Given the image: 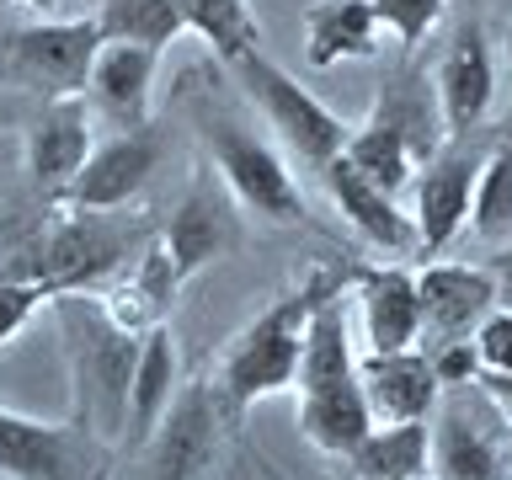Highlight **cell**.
<instances>
[{
  "label": "cell",
  "instance_id": "ffe728a7",
  "mask_svg": "<svg viewBox=\"0 0 512 480\" xmlns=\"http://www.w3.org/2000/svg\"><path fill=\"white\" fill-rule=\"evenodd\" d=\"M155 75H160V48L107 38L96 64H91L86 96H91V107L102 112V118H112L118 128H150Z\"/></svg>",
  "mask_w": 512,
  "mask_h": 480
},
{
  "label": "cell",
  "instance_id": "30bf717a",
  "mask_svg": "<svg viewBox=\"0 0 512 480\" xmlns=\"http://www.w3.org/2000/svg\"><path fill=\"white\" fill-rule=\"evenodd\" d=\"M224 406L214 395V384H182L171 400V411L160 416V427L144 438V464L150 480H208L219 459V438H224Z\"/></svg>",
  "mask_w": 512,
  "mask_h": 480
},
{
  "label": "cell",
  "instance_id": "ba28073f",
  "mask_svg": "<svg viewBox=\"0 0 512 480\" xmlns=\"http://www.w3.org/2000/svg\"><path fill=\"white\" fill-rule=\"evenodd\" d=\"M112 443L91 427L43 422V416L0 406V475L6 480H107Z\"/></svg>",
  "mask_w": 512,
  "mask_h": 480
},
{
  "label": "cell",
  "instance_id": "9c48e42d",
  "mask_svg": "<svg viewBox=\"0 0 512 480\" xmlns=\"http://www.w3.org/2000/svg\"><path fill=\"white\" fill-rule=\"evenodd\" d=\"M486 150L470 144V134H454L422 166V176H416V203H411L416 251L422 256H443L470 230V203H475V182H480V166H486Z\"/></svg>",
  "mask_w": 512,
  "mask_h": 480
},
{
  "label": "cell",
  "instance_id": "603a6c76",
  "mask_svg": "<svg viewBox=\"0 0 512 480\" xmlns=\"http://www.w3.org/2000/svg\"><path fill=\"white\" fill-rule=\"evenodd\" d=\"M358 480H406L432 475V422H374V432L347 454Z\"/></svg>",
  "mask_w": 512,
  "mask_h": 480
},
{
  "label": "cell",
  "instance_id": "44dd1931",
  "mask_svg": "<svg viewBox=\"0 0 512 480\" xmlns=\"http://www.w3.org/2000/svg\"><path fill=\"white\" fill-rule=\"evenodd\" d=\"M379 38L384 27L374 0H315L304 11V59L315 70H331L342 59H374Z\"/></svg>",
  "mask_w": 512,
  "mask_h": 480
},
{
  "label": "cell",
  "instance_id": "ac0fdd59",
  "mask_svg": "<svg viewBox=\"0 0 512 480\" xmlns=\"http://www.w3.org/2000/svg\"><path fill=\"white\" fill-rule=\"evenodd\" d=\"M358 379H363L374 422H432V411L443 400V379L432 368V352H422V347L363 352Z\"/></svg>",
  "mask_w": 512,
  "mask_h": 480
},
{
  "label": "cell",
  "instance_id": "8992f818",
  "mask_svg": "<svg viewBox=\"0 0 512 480\" xmlns=\"http://www.w3.org/2000/svg\"><path fill=\"white\" fill-rule=\"evenodd\" d=\"M432 475L438 480H512L507 406L480 384L443 390L432 411Z\"/></svg>",
  "mask_w": 512,
  "mask_h": 480
},
{
  "label": "cell",
  "instance_id": "d6986e66",
  "mask_svg": "<svg viewBox=\"0 0 512 480\" xmlns=\"http://www.w3.org/2000/svg\"><path fill=\"white\" fill-rule=\"evenodd\" d=\"M235 198H219L214 182L208 176H198V182L187 187V198L171 208L166 230H160V240H166L171 262L182 267V278H192V272H203L208 262H224L235 246H240V219H235Z\"/></svg>",
  "mask_w": 512,
  "mask_h": 480
},
{
  "label": "cell",
  "instance_id": "484cf974",
  "mask_svg": "<svg viewBox=\"0 0 512 480\" xmlns=\"http://www.w3.org/2000/svg\"><path fill=\"white\" fill-rule=\"evenodd\" d=\"M470 230L486 246H512V134H496L486 150L470 203Z\"/></svg>",
  "mask_w": 512,
  "mask_h": 480
},
{
  "label": "cell",
  "instance_id": "cb8c5ba5",
  "mask_svg": "<svg viewBox=\"0 0 512 480\" xmlns=\"http://www.w3.org/2000/svg\"><path fill=\"white\" fill-rule=\"evenodd\" d=\"M176 374H182V363H176V336L171 326H155L144 336L139 347V368H134V400H128V443H144L150 432L160 427V416L171 411L176 400Z\"/></svg>",
  "mask_w": 512,
  "mask_h": 480
},
{
  "label": "cell",
  "instance_id": "836d02e7",
  "mask_svg": "<svg viewBox=\"0 0 512 480\" xmlns=\"http://www.w3.org/2000/svg\"><path fill=\"white\" fill-rule=\"evenodd\" d=\"M502 304H512V267H507V283H502Z\"/></svg>",
  "mask_w": 512,
  "mask_h": 480
},
{
  "label": "cell",
  "instance_id": "7c38bea8",
  "mask_svg": "<svg viewBox=\"0 0 512 480\" xmlns=\"http://www.w3.org/2000/svg\"><path fill=\"white\" fill-rule=\"evenodd\" d=\"M160 166V134L155 128H118L86 155V166L75 171V182L59 192L54 203L70 208H128L150 187Z\"/></svg>",
  "mask_w": 512,
  "mask_h": 480
},
{
  "label": "cell",
  "instance_id": "52a82bcc",
  "mask_svg": "<svg viewBox=\"0 0 512 480\" xmlns=\"http://www.w3.org/2000/svg\"><path fill=\"white\" fill-rule=\"evenodd\" d=\"M230 70L240 75V86H246L251 102L262 107L267 128L304 160V166H331V160L347 150L352 128L336 118V112L320 102L310 86H299L278 59H267L262 48H251V54L235 59Z\"/></svg>",
  "mask_w": 512,
  "mask_h": 480
},
{
  "label": "cell",
  "instance_id": "f1b7e54d",
  "mask_svg": "<svg viewBox=\"0 0 512 480\" xmlns=\"http://www.w3.org/2000/svg\"><path fill=\"white\" fill-rule=\"evenodd\" d=\"M374 11H379V27L400 48H416L448 16V0H374Z\"/></svg>",
  "mask_w": 512,
  "mask_h": 480
},
{
  "label": "cell",
  "instance_id": "277c9868",
  "mask_svg": "<svg viewBox=\"0 0 512 480\" xmlns=\"http://www.w3.org/2000/svg\"><path fill=\"white\" fill-rule=\"evenodd\" d=\"M107 32L96 16H38L27 27L0 32V86L32 91L43 102L86 91L91 64Z\"/></svg>",
  "mask_w": 512,
  "mask_h": 480
},
{
  "label": "cell",
  "instance_id": "4fadbf2b",
  "mask_svg": "<svg viewBox=\"0 0 512 480\" xmlns=\"http://www.w3.org/2000/svg\"><path fill=\"white\" fill-rule=\"evenodd\" d=\"M416 288H422V336H432V347L475 336L480 320L502 304V278L470 262H422Z\"/></svg>",
  "mask_w": 512,
  "mask_h": 480
},
{
  "label": "cell",
  "instance_id": "7402d4cb",
  "mask_svg": "<svg viewBox=\"0 0 512 480\" xmlns=\"http://www.w3.org/2000/svg\"><path fill=\"white\" fill-rule=\"evenodd\" d=\"M299 432L315 454L347 459L368 432H374V411H368L363 379L326 384V390H304L299 395Z\"/></svg>",
  "mask_w": 512,
  "mask_h": 480
},
{
  "label": "cell",
  "instance_id": "d4e9b609",
  "mask_svg": "<svg viewBox=\"0 0 512 480\" xmlns=\"http://www.w3.org/2000/svg\"><path fill=\"white\" fill-rule=\"evenodd\" d=\"M342 155H347L374 187L395 192V198L416 182V171H422V150L411 144V134H400V128L384 123V118H368L363 128H352V139H347Z\"/></svg>",
  "mask_w": 512,
  "mask_h": 480
},
{
  "label": "cell",
  "instance_id": "e0dca14e",
  "mask_svg": "<svg viewBox=\"0 0 512 480\" xmlns=\"http://www.w3.org/2000/svg\"><path fill=\"white\" fill-rule=\"evenodd\" d=\"M320 176H326L336 214L358 230L363 246H374L384 256H411L416 251V219H411V208H400L395 192L374 187L347 155H336L331 166H320Z\"/></svg>",
  "mask_w": 512,
  "mask_h": 480
},
{
  "label": "cell",
  "instance_id": "7a4b0ae2",
  "mask_svg": "<svg viewBox=\"0 0 512 480\" xmlns=\"http://www.w3.org/2000/svg\"><path fill=\"white\" fill-rule=\"evenodd\" d=\"M54 320L64 363H70V416L118 448L128 438V400H134V368L144 336L112 326L96 288L54 294Z\"/></svg>",
  "mask_w": 512,
  "mask_h": 480
},
{
  "label": "cell",
  "instance_id": "d590c367",
  "mask_svg": "<svg viewBox=\"0 0 512 480\" xmlns=\"http://www.w3.org/2000/svg\"><path fill=\"white\" fill-rule=\"evenodd\" d=\"M502 406H507V400H502ZM507 422H512V406H507Z\"/></svg>",
  "mask_w": 512,
  "mask_h": 480
},
{
  "label": "cell",
  "instance_id": "1f68e13d",
  "mask_svg": "<svg viewBox=\"0 0 512 480\" xmlns=\"http://www.w3.org/2000/svg\"><path fill=\"white\" fill-rule=\"evenodd\" d=\"M432 368H438L443 390L475 384V379H480V352H475V336H464V342H438V347H432Z\"/></svg>",
  "mask_w": 512,
  "mask_h": 480
},
{
  "label": "cell",
  "instance_id": "74e56055",
  "mask_svg": "<svg viewBox=\"0 0 512 480\" xmlns=\"http://www.w3.org/2000/svg\"><path fill=\"white\" fill-rule=\"evenodd\" d=\"M507 6H512V0H507Z\"/></svg>",
  "mask_w": 512,
  "mask_h": 480
},
{
  "label": "cell",
  "instance_id": "2e32d148",
  "mask_svg": "<svg viewBox=\"0 0 512 480\" xmlns=\"http://www.w3.org/2000/svg\"><path fill=\"white\" fill-rule=\"evenodd\" d=\"M182 267L171 262L166 240H144L139 256L128 262L118 278H107L96 288L102 310L112 315V326H123L128 336H150L155 326H166V310L176 304V288H182Z\"/></svg>",
  "mask_w": 512,
  "mask_h": 480
},
{
  "label": "cell",
  "instance_id": "5bb4252c",
  "mask_svg": "<svg viewBox=\"0 0 512 480\" xmlns=\"http://www.w3.org/2000/svg\"><path fill=\"white\" fill-rule=\"evenodd\" d=\"M91 150H96L91 102H86V91H75V96H54V102H43V112H38V118H32V128H27L22 160H27L32 187H38L43 198L54 203L59 192L75 182V171L86 166Z\"/></svg>",
  "mask_w": 512,
  "mask_h": 480
},
{
  "label": "cell",
  "instance_id": "9a60e30c",
  "mask_svg": "<svg viewBox=\"0 0 512 480\" xmlns=\"http://www.w3.org/2000/svg\"><path fill=\"white\" fill-rule=\"evenodd\" d=\"M432 91H438V112H443L448 139H454V134H475V128L491 118V102H496V59H491L486 32H480L475 22L459 27L454 43L443 48L438 75H432Z\"/></svg>",
  "mask_w": 512,
  "mask_h": 480
},
{
  "label": "cell",
  "instance_id": "4dcf8cb0",
  "mask_svg": "<svg viewBox=\"0 0 512 480\" xmlns=\"http://www.w3.org/2000/svg\"><path fill=\"white\" fill-rule=\"evenodd\" d=\"M475 352H480V374H512V304H496L480 320Z\"/></svg>",
  "mask_w": 512,
  "mask_h": 480
},
{
  "label": "cell",
  "instance_id": "d6a6232c",
  "mask_svg": "<svg viewBox=\"0 0 512 480\" xmlns=\"http://www.w3.org/2000/svg\"><path fill=\"white\" fill-rule=\"evenodd\" d=\"M16 6H27V11H38V16H48V11L59 6V0H16Z\"/></svg>",
  "mask_w": 512,
  "mask_h": 480
},
{
  "label": "cell",
  "instance_id": "3957f363",
  "mask_svg": "<svg viewBox=\"0 0 512 480\" xmlns=\"http://www.w3.org/2000/svg\"><path fill=\"white\" fill-rule=\"evenodd\" d=\"M134 235L118 224V208H70L54 203L38 219V278L48 294H75V288H102L107 278L134 262Z\"/></svg>",
  "mask_w": 512,
  "mask_h": 480
},
{
  "label": "cell",
  "instance_id": "8fae6325",
  "mask_svg": "<svg viewBox=\"0 0 512 480\" xmlns=\"http://www.w3.org/2000/svg\"><path fill=\"white\" fill-rule=\"evenodd\" d=\"M352 310L363 352H406L422 342V288L406 262L352 267Z\"/></svg>",
  "mask_w": 512,
  "mask_h": 480
},
{
  "label": "cell",
  "instance_id": "8d00e7d4",
  "mask_svg": "<svg viewBox=\"0 0 512 480\" xmlns=\"http://www.w3.org/2000/svg\"><path fill=\"white\" fill-rule=\"evenodd\" d=\"M507 267H512V246H507Z\"/></svg>",
  "mask_w": 512,
  "mask_h": 480
},
{
  "label": "cell",
  "instance_id": "f546056e",
  "mask_svg": "<svg viewBox=\"0 0 512 480\" xmlns=\"http://www.w3.org/2000/svg\"><path fill=\"white\" fill-rule=\"evenodd\" d=\"M43 304H54L43 283H27V278H0V347L11 342L16 331L27 326L32 315L43 310Z\"/></svg>",
  "mask_w": 512,
  "mask_h": 480
},
{
  "label": "cell",
  "instance_id": "4316f807",
  "mask_svg": "<svg viewBox=\"0 0 512 480\" xmlns=\"http://www.w3.org/2000/svg\"><path fill=\"white\" fill-rule=\"evenodd\" d=\"M107 38H123V43H150L166 54V43H176L182 32H192L187 22V0H107L96 11Z\"/></svg>",
  "mask_w": 512,
  "mask_h": 480
},
{
  "label": "cell",
  "instance_id": "6da1fadb",
  "mask_svg": "<svg viewBox=\"0 0 512 480\" xmlns=\"http://www.w3.org/2000/svg\"><path fill=\"white\" fill-rule=\"evenodd\" d=\"M342 288H352V272L310 267L294 288H283L267 310H256L246 326L230 336V347L219 352L214 379H208L230 422H240L256 400L294 390L299 363H304V342H310V320H315L320 304L336 299Z\"/></svg>",
  "mask_w": 512,
  "mask_h": 480
},
{
  "label": "cell",
  "instance_id": "83f0119b",
  "mask_svg": "<svg viewBox=\"0 0 512 480\" xmlns=\"http://www.w3.org/2000/svg\"><path fill=\"white\" fill-rule=\"evenodd\" d=\"M187 22L224 64H235L251 48H262V27H256L251 0H187Z\"/></svg>",
  "mask_w": 512,
  "mask_h": 480
},
{
  "label": "cell",
  "instance_id": "e575fe53",
  "mask_svg": "<svg viewBox=\"0 0 512 480\" xmlns=\"http://www.w3.org/2000/svg\"><path fill=\"white\" fill-rule=\"evenodd\" d=\"M406 480H432V475H406Z\"/></svg>",
  "mask_w": 512,
  "mask_h": 480
},
{
  "label": "cell",
  "instance_id": "5b68a950",
  "mask_svg": "<svg viewBox=\"0 0 512 480\" xmlns=\"http://www.w3.org/2000/svg\"><path fill=\"white\" fill-rule=\"evenodd\" d=\"M203 150H208V160H214L224 192L240 203V214H251L262 224H304L310 219L288 160L272 150L262 134H251L246 123L208 112L203 118Z\"/></svg>",
  "mask_w": 512,
  "mask_h": 480
}]
</instances>
